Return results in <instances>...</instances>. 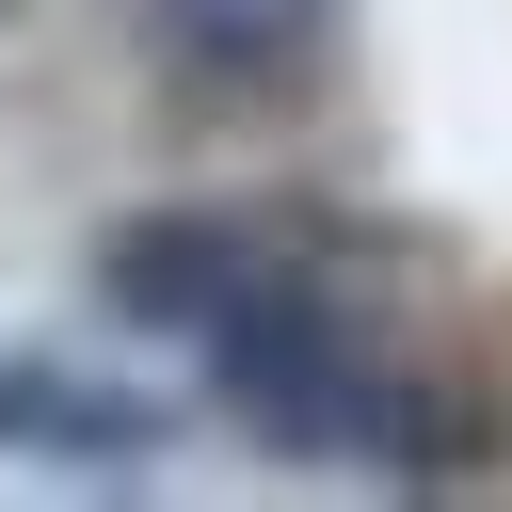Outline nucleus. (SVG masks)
<instances>
[{"mask_svg":"<svg viewBox=\"0 0 512 512\" xmlns=\"http://www.w3.org/2000/svg\"><path fill=\"white\" fill-rule=\"evenodd\" d=\"M0 448H48L64 480H144L160 464V400H112L48 352H0Z\"/></svg>","mask_w":512,"mask_h":512,"instance_id":"2","label":"nucleus"},{"mask_svg":"<svg viewBox=\"0 0 512 512\" xmlns=\"http://www.w3.org/2000/svg\"><path fill=\"white\" fill-rule=\"evenodd\" d=\"M80 288H96V320H128V336H208V320L256 288V224H240V208H128V224H96Z\"/></svg>","mask_w":512,"mask_h":512,"instance_id":"1","label":"nucleus"},{"mask_svg":"<svg viewBox=\"0 0 512 512\" xmlns=\"http://www.w3.org/2000/svg\"><path fill=\"white\" fill-rule=\"evenodd\" d=\"M144 32L192 64V80H304L336 0H144Z\"/></svg>","mask_w":512,"mask_h":512,"instance_id":"3","label":"nucleus"}]
</instances>
